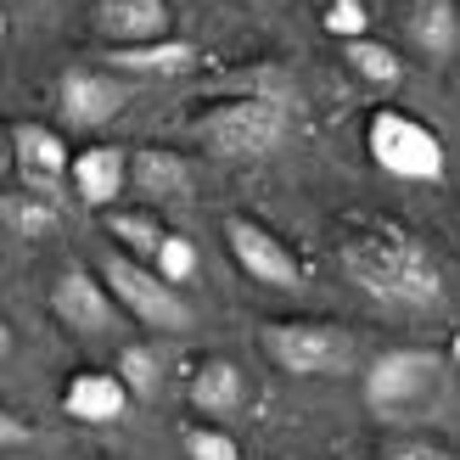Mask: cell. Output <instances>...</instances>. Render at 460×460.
<instances>
[{
	"mask_svg": "<svg viewBox=\"0 0 460 460\" xmlns=\"http://www.w3.org/2000/svg\"><path fill=\"white\" fill-rule=\"evenodd\" d=\"M129 186L152 202H180L191 197V164L164 146H129Z\"/></svg>",
	"mask_w": 460,
	"mask_h": 460,
	"instance_id": "5bb4252c",
	"label": "cell"
},
{
	"mask_svg": "<svg viewBox=\"0 0 460 460\" xmlns=\"http://www.w3.org/2000/svg\"><path fill=\"white\" fill-rule=\"evenodd\" d=\"M107 62L119 67V74H164V79H180L191 74V67H202V51L191 40H152V45H112Z\"/></svg>",
	"mask_w": 460,
	"mask_h": 460,
	"instance_id": "2e32d148",
	"label": "cell"
},
{
	"mask_svg": "<svg viewBox=\"0 0 460 460\" xmlns=\"http://www.w3.org/2000/svg\"><path fill=\"white\" fill-rule=\"evenodd\" d=\"M0 57H6V12H0Z\"/></svg>",
	"mask_w": 460,
	"mask_h": 460,
	"instance_id": "f1b7e54d",
	"label": "cell"
},
{
	"mask_svg": "<svg viewBox=\"0 0 460 460\" xmlns=\"http://www.w3.org/2000/svg\"><path fill=\"white\" fill-rule=\"evenodd\" d=\"M6 141H12V174L22 180V191L57 202V186L67 180V157H74L62 129L22 119V124H6Z\"/></svg>",
	"mask_w": 460,
	"mask_h": 460,
	"instance_id": "9c48e42d",
	"label": "cell"
},
{
	"mask_svg": "<svg viewBox=\"0 0 460 460\" xmlns=\"http://www.w3.org/2000/svg\"><path fill=\"white\" fill-rule=\"evenodd\" d=\"M29 438H34V427H29V421H17L12 410L0 404V449H17V444H29Z\"/></svg>",
	"mask_w": 460,
	"mask_h": 460,
	"instance_id": "484cf974",
	"label": "cell"
},
{
	"mask_svg": "<svg viewBox=\"0 0 460 460\" xmlns=\"http://www.w3.org/2000/svg\"><path fill=\"white\" fill-rule=\"evenodd\" d=\"M6 354H12V326L0 320V365H6Z\"/></svg>",
	"mask_w": 460,
	"mask_h": 460,
	"instance_id": "83f0119b",
	"label": "cell"
},
{
	"mask_svg": "<svg viewBox=\"0 0 460 460\" xmlns=\"http://www.w3.org/2000/svg\"><path fill=\"white\" fill-rule=\"evenodd\" d=\"M12 174V141H6V124H0V180Z\"/></svg>",
	"mask_w": 460,
	"mask_h": 460,
	"instance_id": "4316f807",
	"label": "cell"
},
{
	"mask_svg": "<svg viewBox=\"0 0 460 460\" xmlns=\"http://www.w3.org/2000/svg\"><path fill=\"white\" fill-rule=\"evenodd\" d=\"M51 314L62 320L67 332H79V337H112L119 332V304L107 297V287L96 281V270H62L57 281H51Z\"/></svg>",
	"mask_w": 460,
	"mask_h": 460,
	"instance_id": "30bf717a",
	"label": "cell"
},
{
	"mask_svg": "<svg viewBox=\"0 0 460 460\" xmlns=\"http://www.w3.org/2000/svg\"><path fill=\"white\" fill-rule=\"evenodd\" d=\"M259 342L287 376H342L359 359L354 332H342L337 320H264Z\"/></svg>",
	"mask_w": 460,
	"mask_h": 460,
	"instance_id": "277c9868",
	"label": "cell"
},
{
	"mask_svg": "<svg viewBox=\"0 0 460 460\" xmlns=\"http://www.w3.org/2000/svg\"><path fill=\"white\" fill-rule=\"evenodd\" d=\"M449 354L444 349H387L365 371V404L376 421H421L449 394Z\"/></svg>",
	"mask_w": 460,
	"mask_h": 460,
	"instance_id": "7a4b0ae2",
	"label": "cell"
},
{
	"mask_svg": "<svg viewBox=\"0 0 460 460\" xmlns=\"http://www.w3.org/2000/svg\"><path fill=\"white\" fill-rule=\"evenodd\" d=\"M410 45L427 57V62H449L460 51V17H455V0H410Z\"/></svg>",
	"mask_w": 460,
	"mask_h": 460,
	"instance_id": "e0dca14e",
	"label": "cell"
},
{
	"mask_svg": "<svg viewBox=\"0 0 460 460\" xmlns=\"http://www.w3.org/2000/svg\"><path fill=\"white\" fill-rule=\"evenodd\" d=\"M169 0H96L90 6V29H96L112 45H152L169 40Z\"/></svg>",
	"mask_w": 460,
	"mask_h": 460,
	"instance_id": "7c38bea8",
	"label": "cell"
},
{
	"mask_svg": "<svg viewBox=\"0 0 460 460\" xmlns=\"http://www.w3.org/2000/svg\"><path fill=\"white\" fill-rule=\"evenodd\" d=\"M186 460H242V449H236V438L230 432H219V427H186Z\"/></svg>",
	"mask_w": 460,
	"mask_h": 460,
	"instance_id": "cb8c5ba5",
	"label": "cell"
},
{
	"mask_svg": "<svg viewBox=\"0 0 460 460\" xmlns=\"http://www.w3.org/2000/svg\"><path fill=\"white\" fill-rule=\"evenodd\" d=\"M0 219H6L22 242H45V236H57V225H62V208L51 197H34V191H17V197H0Z\"/></svg>",
	"mask_w": 460,
	"mask_h": 460,
	"instance_id": "ffe728a7",
	"label": "cell"
},
{
	"mask_svg": "<svg viewBox=\"0 0 460 460\" xmlns=\"http://www.w3.org/2000/svg\"><path fill=\"white\" fill-rule=\"evenodd\" d=\"M342 62H349L365 84H376V90H394L404 79L399 51H394V45H382V40H371V34H365V40H342Z\"/></svg>",
	"mask_w": 460,
	"mask_h": 460,
	"instance_id": "d6986e66",
	"label": "cell"
},
{
	"mask_svg": "<svg viewBox=\"0 0 460 460\" xmlns=\"http://www.w3.org/2000/svg\"><path fill=\"white\" fill-rule=\"evenodd\" d=\"M342 275L376 304L394 309H438L444 304V264L410 225L382 214H349L337 225Z\"/></svg>",
	"mask_w": 460,
	"mask_h": 460,
	"instance_id": "6da1fadb",
	"label": "cell"
},
{
	"mask_svg": "<svg viewBox=\"0 0 460 460\" xmlns=\"http://www.w3.org/2000/svg\"><path fill=\"white\" fill-rule=\"evenodd\" d=\"M129 102V84L107 67H62L57 79V112L67 129H102L124 112Z\"/></svg>",
	"mask_w": 460,
	"mask_h": 460,
	"instance_id": "ba28073f",
	"label": "cell"
},
{
	"mask_svg": "<svg viewBox=\"0 0 460 460\" xmlns=\"http://www.w3.org/2000/svg\"><path fill=\"white\" fill-rule=\"evenodd\" d=\"M102 225H107V236L119 242L124 259H141V264H152L157 242L169 236L164 219H157L152 208H107V214H102Z\"/></svg>",
	"mask_w": 460,
	"mask_h": 460,
	"instance_id": "ac0fdd59",
	"label": "cell"
},
{
	"mask_svg": "<svg viewBox=\"0 0 460 460\" xmlns=\"http://www.w3.org/2000/svg\"><path fill=\"white\" fill-rule=\"evenodd\" d=\"M67 180H74V191L84 208H119V197L129 191V146H112V141H96L67 157Z\"/></svg>",
	"mask_w": 460,
	"mask_h": 460,
	"instance_id": "8fae6325",
	"label": "cell"
},
{
	"mask_svg": "<svg viewBox=\"0 0 460 460\" xmlns=\"http://www.w3.org/2000/svg\"><path fill=\"white\" fill-rule=\"evenodd\" d=\"M186 399H191L197 416L225 421V416H236V410L247 404V371H242L236 359H225V354H208V359L191 371Z\"/></svg>",
	"mask_w": 460,
	"mask_h": 460,
	"instance_id": "4fadbf2b",
	"label": "cell"
},
{
	"mask_svg": "<svg viewBox=\"0 0 460 460\" xmlns=\"http://www.w3.org/2000/svg\"><path fill=\"white\" fill-rule=\"evenodd\" d=\"M124 404H129V394L119 387L112 371H79V376H67V387H62V410L74 421H90V427L119 421Z\"/></svg>",
	"mask_w": 460,
	"mask_h": 460,
	"instance_id": "9a60e30c",
	"label": "cell"
},
{
	"mask_svg": "<svg viewBox=\"0 0 460 460\" xmlns=\"http://www.w3.org/2000/svg\"><path fill=\"white\" fill-rule=\"evenodd\" d=\"M119 387L129 399H152L157 387H164V359H157V349H146V342H129V349H119Z\"/></svg>",
	"mask_w": 460,
	"mask_h": 460,
	"instance_id": "44dd1931",
	"label": "cell"
},
{
	"mask_svg": "<svg viewBox=\"0 0 460 460\" xmlns=\"http://www.w3.org/2000/svg\"><path fill=\"white\" fill-rule=\"evenodd\" d=\"M152 270H157V281H169V287H180V281H191L197 275V247H191V236H169L157 242V252H152Z\"/></svg>",
	"mask_w": 460,
	"mask_h": 460,
	"instance_id": "7402d4cb",
	"label": "cell"
},
{
	"mask_svg": "<svg viewBox=\"0 0 460 460\" xmlns=\"http://www.w3.org/2000/svg\"><path fill=\"white\" fill-rule=\"evenodd\" d=\"M326 34L332 40H365L371 34V12H365V0H326Z\"/></svg>",
	"mask_w": 460,
	"mask_h": 460,
	"instance_id": "603a6c76",
	"label": "cell"
},
{
	"mask_svg": "<svg viewBox=\"0 0 460 460\" xmlns=\"http://www.w3.org/2000/svg\"><path fill=\"white\" fill-rule=\"evenodd\" d=\"M287 107L270 102V96H230V102H214L202 119L191 124L197 146H208L214 157H270L275 146L287 141Z\"/></svg>",
	"mask_w": 460,
	"mask_h": 460,
	"instance_id": "3957f363",
	"label": "cell"
},
{
	"mask_svg": "<svg viewBox=\"0 0 460 460\" xmlns=\"http://www.w3.org/2000/svg\"><path fill=\"white\" fill-rule=\"evenodd\" d=\"M376 460H455V449L449 444H432V438H387L382 449H376Z\"/></svg>",
	"mask_w": 460,
	"mask_h": 460,
	"instance_id": "d4e9b609",
	"label": "cell"
},
{
	"mask_svg": "<svg viewBox=\"0 0 460 460\" xmlns=\"http://www.w3.org/2000/svg\"><path fill=\"white\" fill-rule=\"evenodd\" d=\"M225 247L236 270L247 275L252 287H275V292H297L304 287V264H297V252L275 236L270 225H259L252 214H230L225 219Z\"/></svg>",
	"mask_w": 460,
	"mask_h": 460,
	"instance_id": "52a82bcc",
	"label": "cell"
},
{
	"mask_svg": "<svg viewBox=\"0 0 460 460\" xmlns=\"http://www.w3.org/2000/svg\"><path fill=\"white\" fill-rule=\"evenodd\" d=\"M365 152L371 164L394 180H444V141L438 129L410 119L399 107H376L365 124Z\"/></svg>",
	"mask_w": 460,
	"mask_h": 460,
	"instance_id": "8992f818",
	"label": "cell"
},
{
	"mask_svg": "<svg viewBox=\"0 0 460 460\" xmlns=\"http://www.w3.org/2000/svg\"><path fill=\"white\" fill-rule=\"evenodd\" d=\"M96 281L107 287L112 304H119V314H135V320H141V326H152V332H186V326H191V309H186V297H180V287L157 281L152 264L124 259L119 247L102 252Z\"/></svg>",
	"mask_w": 460,
	"mask_h": 460,
	"instance_id": "5b68a950",
	"label": "cell"
}]
</instances>
